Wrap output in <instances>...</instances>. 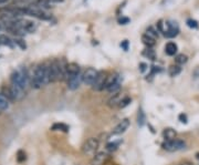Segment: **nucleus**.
Returning <instances> with one entry per match:
<instances>
[{
	"mask_svg": "<svg viewBox=\"0 0 199 165\" xmlns=\"http://www.w3.org/2000/svg\"><path fill=\"white\" fill-rule=\"evenodd\" d=\"M52 131H62V132H69V127L64 123H55L51 127Z\"/></svg>",
	"mask_w": 199,
	"mask_h": 165,
	"instance_id": "obj_18",
	"label": "nucleus"
},
{
	"mask_svg": "<svg viewBox=\"0 0 199 165\" xmlns=\"http://www.w3.org/2000/svg\"><path fill=\"white\" fill-rule=\"evenodd\" d=\"M31 79L28 74L27 70H17L11 74V84L18 85L20 88H22L23 90H27L28 85L30 84Z\"/></svg>",
	"mask_w": 199,
	"mask_h": 165,
	"instance_id": "obj_2",
	"label": "nucleus"
},
{
	"mask_svg": "<svg viewBox=\"0 0 199 165\" xmlns=\"http://www.w3.org/2000/svg\"><path fill=\"white\" fill-rule=\"evenodd\" d=\"M178 119H179V121L181 122V123H187V115L186 114H184V113H180L179 115H178Z\"/></svg>",
	"mask_w": 199,
	"mask_h": 165,
	"instance_id": "obj_30",
	"label": "nucleus"
},
{
	"mask_svg": "<svg viewBox=\"0 0 199 165\" xmlns=\"http://www.w3.org/2000/svg\"><path fill=\"white\" fill-rule=\"evenodd\" d=\"M196 159L199 161V152H198V153H196Z\"/></svg>",
	"mask_w": 199,
	"mask_h": 165,
	"instance_id": "obj_36",
	"label": "nucleus"
},
{
	"mask_svg": "<svg viewBox=\"0 0 199 165\" xmlns=\"http://www.w3.org/2000/svg\"><path fill=\"white\" fill-rule=\"evenodd\" d=\"M50 83L49 80V70L48 66L45 64H40L37 66L36 71L33 73V77L31 78V87L33 89H41L43 85Z\"/></svg>",
	"mask_w": 199,
	"mask_h": 165,
	"instance_id": "obj_1",
	"label": "nucleus"
},
{
	"mask_svg": "<svg viewBox=\"0 0 199 165\" xmlns=\"http://www.w3.org/2000/svg\"><path fill=\"white\" fill-rule=\"evenodd\" d=\"M66 82H68V88H69L70 90H72V91L76 90V89L80 88L81 83L83 82V74L82 73H79V74L75 75V77L70 78L69 80H66Z\"/></svg>",
	"mask_w": 199,
	"mask_h": 165,
	"instance_id": "obj_6",
	"label": "nucleus"
},
{
	"mask_svg": "<svg viewBox=\"0 0 199 165\" xmlns=\"http://www.w3.org/2000/svg\"><path fill=\"white\" fill-rule=\"evenodd\" d=\"M14 42H16V43L18 44L21 49H23V50L27 49V44H25V42L23 41L22 39H16V40H14Z\"/></svg>",
	"mask_w": 199,
	"mask_h": 165,
	"instance_id": "obj_28",
	"label": "nucleus"
},
{
	"mask_svg": "<svg viewBox=\"0 0 199 165\" xmlns=\"http://www.w3.org/2000/svg\"><path fill=\"white\" fill-rule=\"evenodd\" d=\"M187 26L189 28H193V29H196V28H198V22H197L196 20H193V19H188L187 20Z\"/></svg>",
	"mask_w": 199,
	"mask_h": 165,
	"instance_id": "obj_26",
	"label": "nucleus"
},
{
	"mask_svg": "<svg viewBox=\"0 0 199 165\" xmlns=\"http://www.w3.org/2000/svg\"><path fill=\"white\" fill-rule=\"evenodd\" d=\"M125 96H126V94H123V93H121V92H117V93H115V94H112V96H111L107 101V105L110 107H119L121 102L123 101V99H124Z\"/></svg>",
	"mask_w": 199,
	"mask_h": 165,
	"instance_id": "obj_8",
	"label": "nucleus"
},
{
	"mask_svg": "<svg viewBox=\"0 0 199 165\" xmlns=\"http://www.w3.org/2000/svg\"><path fill=\"white\" fill-rule=\"evenodd\" d=\"M163 136L165 139V141H171V140H175L176 139V131L170 127L168 129H165L163 132Z\"/></svg>",
	"mask_w": 199,
	"mask_h": 165,
	"instance_id": "obj_14",
	"label": "nucleus"
},
{
	"mask_svg": "<svg viewBox=\"0 0 199 165\" xmlns=\"http://www.w3.org/2000/svg\"><path fill=\"white\" fill-rule=\"evenodd\" d=\"M108 160V155L105 152H97L91 160V165H104Z\"/></svg>",
	"mask_w": 199,
	"mask_h": 165,
	"instance_id": "obj_7",
	"label": "nucleus"
},
{
	"mask_svg": "<svg viewBox=\"0 0 199 165\" xmlns=\"http://www.w3.org/2000/svg\"><path fill=\"white\" fill-rule=\"evenodd\" d=\"M80 72V66H77L74 62H71V63L66 64V73H65V80H69L70 78L75 77Z\"/></svg>",
	"mask_w": 199,
	"mask_h": 165,
	"instance_id": "obj_9",
	"label": "nucleus"
},
{
	"mask_svg": "<svg viewBox=\"0 0 199 165\" xmlns=\"http://www.w3.org/2000/svg\"><path fill=\"white\" fill-rule=\"evenodd\" d=\"M7 1H9V0H0V5H2V3H6Z\"/></svg>",
	"mask_w": 199,
	"mask_h": 165,
	"instance_id": "obj_35",
	"label": "nucleus"
},
{
	"mask_svg": "<svg viewBox=\"0 0 199 165\" xmlns=\"http://www.w3.org/2000/svg\"><path fill=\"white\" fill-rule=\"evenodd\" d=\"M0 43L8 46V47H12V41L9 37H7L6 34H0Z\"/></svg>",
	"mask_w": 199,
	"mask_h": 165,
	"instance_id": "obj_22",
	"label": "nucleus"
},
{
	"mask_svg": "<svg viewBox=\"0 0 199 165\" xmlns=\"http://www.w3.org/2000/svg\"><path fill=\"white\" fill-rule=\"evenodd\" d=\"M142 41H143V43L146 46L147 48H152V47H154L155 46V39H153V38H150L149 36H147L146 33L145 34H143L142 36Z\"/></svg>",
	"mask_w": 199,
	"mask_h": 165,
	"instance_id": "obj_16",
	"label": "nucleus"
},
{
	"mask_svg": "<svg viewBox=\"0 0 199 165\" xmlns=\"http://www.w3.org/2000/svg\"><path fill=\"white\" fill-rule=\"evenodd\" d=\"M130 123L131 122L128 119H123V120L114 127L113 133L114 134H122V133H124L125 131L128 129V127H130Z\"/></svg>",
	"mask_w": 199,
	"mask_h": 165,
	"instance_id": "obj_12",
	"label": "nucleus"
},
{
	"mask_svg": "<svg viewBox=\"0 0 199 165\" xmlns=\"http://www.w3.org/2000/svg\"><path fill=\"white\" fill-rule=\"evenodd\" d=\"M50 2H63L64 0H49Z\"/></svg>",
	"mask_w": 199,
	"mask_h": 165,
	"instance_id": "obj_34",
	"label": "nucleus"
},
{
	"mask_svg": "<svg viewBox=\"0 0 199 165\" xmlns=\"http://www.w3.org/2000/svg\"><path fill=\"white\" fill-rule=\"evenodd\" d=\"M187 60H188V57L186 54H184V53H180V54L176 55V58H175V62L178 66H181V64L186 63Z\"/></svg>",
	"mask_w": 199,
	"mask_h": 165,
	"instance_id": "obj_20",
	"label": "nucleus"
},
{
	"mask_svg": "<svg viewBox=\"0 0 199 165\" xmlns=\"http://www.w3.org/2000/svg\"><path fill=\"white\" fill-rule=\"evenodd\" d=\"M9 100L3 95L2 93H0V112L1 111H6L9 109Z\"/></svg>",
	"mask_w": 199,
	"mask_h": 165,
	"instance_id": "obj_17",
	"label": "nucleus"
},
{
	"mask_svg": "<svg viewBox=\"0 0 199 165\" xmlns=\"http://www.w3.org/2000/svg\"><path fill=\"white\" fill-rule=\"evenodd\" d=\"M99 140L95 138H90L82 146V152L84 154H93L99 149Z\"/></svg>",
	"mask_w": 199,
	"mask_h": 165,
	"instance_id": "obj_4",
	"label": "nucleus"
},
{
	"mask_svg": "<svg viewBox=\"0 0 199 165\" xmlns=\"http://www.w3.org/2000/svg\"><path fill=\"white\" fill-rule=\"evenodd\" d=\"M167 26H168V29L166 30L165 36L167 37V38H174V37H176L177 34H178V32H179V27L177 25V22L168 21Z\"/></svg>",
	"mask_w": 199,
	"mask_h": 165,
	"instance_id": "obj_11",
	"label": "nucleus"
},
{
	"mask_svg": "<svg viewBox=\"0 0 199 165\" xmlns=\"http://www.w3.org/2000/svg\"><path fill=\"white\" fill-rule=\"evenodd\" d=\"M143 55L146 57V58L150 59V60H155L156 59V54H155V51L152 48H147L143 51Z\"/></svg>",
	"mask_w": 199,
	"mask_h": 165,
	"instance_id": "obj_21",
	"label": "nucleus"
},
{
	"mask_svg": "<svg viewBox=\"0 0 199 165\" xmlns=\"http://www.w3.org/2000/svg\"><path fill=\"white\" fill-rule=\"evenodd\" d=\"M163 149L166 150V151L168 152H176V151H179V150H182L185 149L186 146V143L184 142L182 140H171V141H165L163 144Z\"/></svg>",
	"mask_w": 199,
	"mask_h": 165,
	"instance_id": "obj_3",
	"label": "nucleus"
},
{
	"mask_svg": "<svg viewBox=\"0 0 199 165\" xmlns=\"http://www.w3.org/2000/svg\"><path fill=\"white\" fill-rule=\"evenodd\" d=\"M146 123V115H145V112L143 111V109H138V113H137V124L138 127H144Z\"/></svg>",
	"mask_w": 199,
	"mask_h": 165,
	"instance_id": "obj_15",
	"label": "nucleus"
},
{
	"mask_svg": "<svg viewBox=\"0 0 199 165\" xmlns=\"http://www.w3.org/2000/svg\"><path fill=\"white\" fill-rule=\"evenodd\" d=\"M130 22V19L127 18V17H122L119 19V25H127Z\"/></svg>",
	"mask_w": 199,
	"mask_h": 165,
	"instance_id": "obj_29",
	"label": "nucleus"
},
{
	"mask_svg": "<svg viewBox=\"0 0 199 165\" xmlns=\"http://www.w3.org/2000/svg\"><path fill=\"white\" fill-rule=\"evenodd\" d=\"M117 147H119V143H108L107 145H106V149H107V151H110V152L116 151Z\"/></svg>",
	"mask_w": 199,
	"mask_h": 165,
	"instance_id": "obj_27",
	"label": "nucleus"
},
{
	"mask_svg": "<svg viewBox=\"0 0 199 165\" xmlns=\"http://www.w3.org/2000/svg\"><path fill=\"white\" fill-rule=\"evenodd\" d=\"M121 47L123 48L125 51H127V50H128V41H127V40H124V41L121 43Z\"/></svg>",
	"mask_w": 199,
	"mask_h": 165,
	"instance_id": "obj_32",
	"label": "nucleus"
},
{
	"mask_svg": "<svg viewBox=\"0 0 199 165\" xmlns=\"http://www.w3.org/2000/svg\"><path fill=\"white\" fill-rule=\"evenodd\" d=\"M99 72L93 68H88L84 71L83 73V82L85 83L86 85H93V83L96 80Z\"/></svg>",
	"mask_w": 199,
	"mask_h": 165,
	"instance_id": "obj_5",
	"label": "nucleus"
},
{
	"mask_svg": "<svg viewBox=\"0 0 199 165\" xmlns=\"http://www.w3.org/2000/svg\"><path fill=\"white\" fill-rule=\"evenodd\" d=\"M157 30L159 31V32H164V28H163V21H162V20H159V21L157 22Z\"/></svg>",
	"mask_w": 199,
	"mask_h": 165,
	"instance_id": "obj_31",
	"label": "nucleus"
},
{
	"mask_svg": "<svg viewBox=\"0 0 199 165\" xmlns=\"http://www.w3.org/2000/svg\"><path fill=\"white\" fill-rule=\"evenodd\" d=\"M106 78L105 74L103 72H99V75H97L96 80L95 82L93 83L92 85V88H93L94 91H102L105 89V81H106Z\"/></svg>",
	"mask_w": 199,
	"mask_h": 165,
	"instance_id": "obj_10",
	"label": "nucleus"
},
{
	"mask_svg": "<svg viewBox=\"0 0 199 165\" xmlns=\"http://www.w3.org/2000/svg\"><path fill=\"white\" fill-rule=\"evenodd\" d=\"M25 153L23 151H19L18 152V154H17V160H18V162H23V161H25Z\"/></svg>",
	"mask_w": 199,
	"mask_h": 165,
	"instance_id": "obj_25",
	"label": "nucleus"
},
{
	"mask_svg": "<svg viewBox=\"0 0 199 165\" xmlns=\"http://www.w3.org/2000/svg\"><path fill=\"white\" fill-rule=\"evenodd\" d=\"M139 68H141V69H139V70H141V72H144L147 68L146 63H143V62H142V63H139Z\"/></svg>",
	"mask_w": 199,
	"mask_h": 165,
	"instance_id": "obj_33",
	"label": "nucleus"
},
{
	"mask_svg": "<svg viewBox=\"0 0 199 165\" xmlns=\"http://www.w3.org/2000/svg\"><path fill=\"white\" fill-rule=\"evenodd\" d=\"M146 34H147V36L150 37V38H153V39H156V38H157V37H158L157 31L155 30V29H154V28H153V27H148V28H147Z\"/></svg>",
	"mask_w": 199,
	"mask_h": 165,
	"instance_id": "obj_23",
	"label": "nucleus"
},
{
	"mask_svg": "<svg viewBox=\"0 0 199 165\" xmlns=\"http://www.w3.org/2000/svg\"><path fill=\"white\" fill-rule=\"evenodd\" d=\"M131 102H132V99H131L130 96H125L124 99H123V101L121 102V104H119V109H123V107H127V105L130 104Z\"/></svg>",
	"mask_w": 199,
	"mask_h": 165,
	"instance_id": "obj_24",
	"label": "nucleus"
},
{
	"mask_svg": "<svg viewBox=\"0 0 199 165\" xmlns=\"http://www.w3.org/2000/svg\"><path fill=\"white\" fill-rule=\"evenodd\" d=\"M180 72H181V68H180V66H178V64L170 66H169V69H168V73H169V75H170V77H177Z\"/></svg>",
	"mask_w": 199,
	"mask_h": 165,
	"instance_id": "obj_19",
	"label": "nucleus"
},
{
	"mask_svg": "<svg viewBox=\"0 0 199 165\" xmlns=\"http://www.w3.org/2000/svg\"><path fill=\"white\" fill-rule=\"evenodd\" d=\"M178 51V47L175 42H168L165 47V52L168 55H175Z\"/></svg>",
	"mask_w": 199,
	"mask_h": 165,
	"instance_id": "obj_13",
	"label": "nucleus"
}]
</instances>
